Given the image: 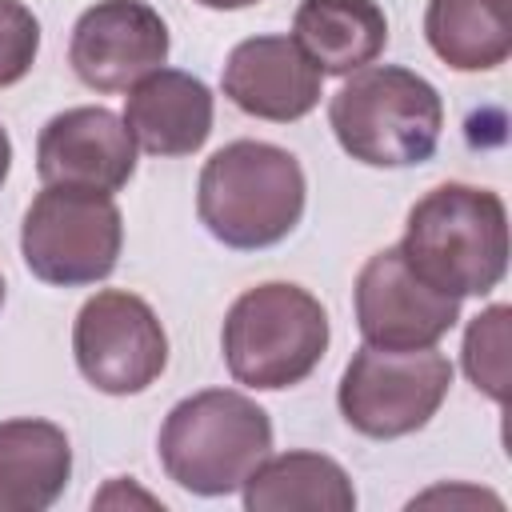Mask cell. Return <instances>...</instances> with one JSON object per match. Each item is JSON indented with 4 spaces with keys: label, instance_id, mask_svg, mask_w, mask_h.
Returning a JSON list of instances; mask_svg holds the SVG:
<instances>
[{
    "label": "cell",
    "instance_id": "44dd1931",
    "mask_svg": "<svg viewBox=\"0 0 512 512\" xmlns=\"http://www.w3.org/2000/svg\"><path fill=\"white\" fill-rule=\"evenodd\" d=\"M196 4L216 8V12H236V8H252V4H260V0H196Z\"/></svg>",
    "mask_w": 512,
    "mask_h": 512
},
{
    "label": "cell",
    "instance_id": "ac0fdd59",
    "mask_svg": "<svg viewBox=\"0 0 512 512\" xmlns=\"http://www.w3.org/2000/svg\"><path fill=\"white\" fill-rule=\"evenodd\" d=\"M508 304H492L480 316H472L464 332V372L488 400L504 404L508 396Z\"/></svg>",
    "mask_w": 512,
    "mask_h": 512
},
{
    "label": "cell",
    "instance_id": "5b68a950",
    "mask_svg": "<svg viewBox=\"0 0 512 512\" xmlns=\"http://www.w3.org/2000/svg\"><path fill=\"white\" fill-rule=\"evenodd\" d=\"M332 328L324 304L288 280H264L244 288L220 328L224 364L236 384L256 392H280L308 380L324 352Z\"/></svg>",
    "mask_w": 512,
    "mask_h": 512
},
{
    "label": "cell",
    "instance_id": "7c38bea8",
    "mask_svg": "<svg viewBox=\"0 0 512 512\" xmlns=\"http://www.w3.org/2000/svg\"><path fill=\"white\" fill-rule=\"evenodd\" d=\"M220 88L244 116L292 124L320 104L324 72L292 36H248L228 52Z\"/></svg>",
    "mask_w": 512,
    "mask_h": 512
},
{
    "label": "cell",
    "instance_id": "6da1fadb",
    "mask_svg": "<svg viewBox=\"0 0 512 512\" xmlns=\"http://www.w3.org/2000/svg\"><path fill=\"white\" fill-rule=\"evenodd\" d=\"M400 252L432 288L456 300L488 296L508 272V208L492 188L436 184L408 208Z\"/></svg>",
    "mask_w": 512,
    "mask_h": 512
},
{
    "label": "cell",
    "instance_id": "ba28073f",
    "mask_svg": "<svg viewBox=\"0 0 512 512\" xmlns=\"http://www.w3.org/2000/svg\"><path fill=\"white\" fill-rule=\"evenodd\" d=\"M72 356L96 392L136 396L168 368V332L144 296L100 288L76 312Z\"/></svg>",
    "mask_w": 512,
    "mask_h": 512
},
{
    "label": "cell",
    "instance_id": "8992f818",
    "mask_svg": "<svg viewBox=\"0 0 512 512\" xmlns=\"http://www.w3.org/2000/svg\"><path fill=\"white\" fill-rule=\"evenodd\" d=\"M124 216L108 192L44 184L24 208L20 256L28 272L56 288L100 284L116 272Z\"/></svg>",
    "mask_w": 512,
    "mask_h": 512
},
{
    "label": "cell",
    "instance_id": "3957f363",
    "mask_svg": "<svg viewBox=\"0 0 512 512\" xmlns=\"http://www.w3.org/2000/svg\"><path fill=\"white\" fill-rule=\"evenodd\" d=\"M272 452L268 412L236 388H204L172 404L156 456L168 480L192 496L240 492L248 472Z\"/></svg>",
    "mask_w": 512,
    "mask_h": 512
},
{
    "label": "cell",
    "instance_id": "ffe728a7",
    "mask_svg": "<svg viewBox=\"0 0 512 512\" xmlns=\"http://www.w3.org/2000/svg\"><path fill=\"white\" fill-rule=\"evenodd\" d=\"M8 172H12V140H8V128L0 124V188H4Z\"/></svg>",
    "mask_w": 512,
    "mask_h": 512
},
{
    "label": "cell",
    "instance_id": "9c48e42d",
    "mask_svg": "<svg viewBox=\"0 0 512 512\" xmlns=\"http://www.w3.org/2000/svg\"><path fill=\"white\" fill-rule=\"evenodd\" d=\"M352 304L364 344L392 352L436 348L460 320V300L420 280L400 244H388L364 260Z\"/></svg>",
    "mask_w": 512,
    "mask_h": 512
},
{
    "label": "cell",
    "instance_id": "8fae6325",
    "mask_svg": "<svg viewBox=\"0 0 512 512\" xmlns=\"http://www.w3.org/2000/svg\"><path fill=\"white\" fill-rule=\"evenodd\" d=\"M36 172L44 184H72L112 196L136 172V140L128 124L100 104L64 108L36 136Z\"/></svg>",
    "mask_w": 512,
    "mask_h": 512
},
{
    "label": "cell",
    "instance_id": "d6986e66",
    "mask_svg": "<svg viewBox=\"0 0 512 512\" xmlns=\"http://www.w3.org/2000/svg\"><path fill=\"white\" fill-rule=\"evenodd\" d=\"M40 52V20L20 0H0V88L20 84Z\"/></svg>",
    "mask_w": 512,
    "mask_h": 512
},
{
    "label": "cell",
    "instance_id": "9a60e30c",
    "mask_svg": "<svg viewBox=\"0 0 512 512\" xmlns=\"http://www.w3.org/2000/svg\"><path fill=\"white\" fill-rule=\"evenodd\" d=\"M292 40L324 76H352L388 48V16L376 0H300Z\"/></svg>",
    "mask_w": 512,
    "mask_h": 512
},
{
    "label": "cell",
    "instance_id": "e0dca14e",
    "mask_svg": "<svg viewBox=\"0 0 512 512\" xmlns=\"http://www.w3.org/2000/svg\"><path fill=\"white\" fill-rule=\"evenodd\" d=\"M428 48L456 72H492L512 52L508 0H428Z\"/></svg>",
    "mask_w": 512,
    "mask_h": 512
},
{
    "label": "cell",
    "instance_id": "277c9868",
    "mask_svg": "<svg viewBox=\"0 0 512 512\" xmlns=\"http://www.w3.org/2000/svg\"><path fill=\"white\" fill-rule=\"evenodd\" d=\"M336 144L368 168H412L432 160L444 128L440 92L412 68L368 64L328 100Z\"/></svg>",
    "mask_w": 512,
    "mask_h": 512
},
{
    "label": "cell",
    "instance_id": "4fadbf2b",
    "mask_svg": "<svg viewBox=\"0 0 512 512\" xmlns=\"http://www.w3.org/2000/svg\"><path fill=\"white\" fill-rule=\"evenodd\" d=\"M212 92L200 76L180 68H156L124 96V124L136 148L152 156H192L212 136Z\"/></svg>",
    "mask_w": 512,
    "mask_h": 512
},
{
    "label": "cell",
    "instance_id": "52a82bcc",
    "mask_svg": "<svg viewBox=\"0 0 512 512\" xmlns=\"http://www.w3.org/2000/svg\"><path fill=\"white\" fill-rule=\"evenodd\" d=\"M452 388V360L440 348H356L340 388L336 404L352 432L368 440H400L408 432H420Z\"/></svg>",
    "mask_w": 512,
    "mask_h": 512
},
{
    "label": "cell",
    "instance_id": "7a4b0ae2",
    "mask_svg": "<svg viewBox=\"0 0 512 512\" xmlns=\"http://www.w3.org/2000/svg\"><path fill=\"white\" fill-rule=\"evenodd\" d=\"M308 180L300 160L268 140H232L216 148L196 180L200 224L236 252H260L288 240L304 216Z\"/></svg>",
    "mask_w": 512,
    "mask_h": 512
},
{
    "label": "cell",
    "instance_id": "2e32d148",
    "mask_svg": "<svg viewBox=\"0 0 512 512\" xmlns=\"http://www.w3.org/2000/svg\"><path fill=\"white\" fill-rule=\"evenodd\" d=\"M248 512H352L356 488L324 452L264 456L240 484Z\"/></svg>",
    "mask_w": 512,
    "mask_h": 512
},
{
    "label": "cell",
    "instance_id": "5bb4252c",
    "mask_svg": "<svg viewBox=\"0 0 512 512\" xmlns=\"http://www.w3.org/2000/svg\"><path fill=\"white\" fill-rule=\"evenodd\" d=\"M72 480V444L60 424L0 420V512H44Z\"/></svg>",
    "mask_w": 512,
    "mask_h": 512
},
{
    "label": "cell",
    "instance_id": "30bf717a",
    "mask_svg": "<svg viewBox=\"0 0 512 512\" xmlns=\"http://www.w3.org/2000/svg\"><path fill=\"white\" fill-rule=\"evenodd\" d=\"M168 24L144 0H96L72 24L68 64L92 92H128L168 60Z\"/></svg>",
    "mask_w": 512,
    "mask_h": 512
},
{
    "label": "cell",
    "instance_id": "7402d4cb",
    "mask_svg": "<svg viewBox=\"0 0 512 512\" xmlns=\"http://www.w3.org/2000/svg\"><path fill=\"white\" fill-rule=\"evenodd\" d=\"M0 308H4V276H0Z\"/></svg>",
    "mask_w": 512,
    "mask_h": 512
}]
</instances>
